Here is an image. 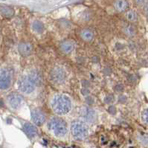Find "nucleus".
<instances>
[{"label":"nucleus","mask_w":148,"mask_h":148,"mask_svg":"<svg viewBox=\"0 0 148 148\" xmlns=\"http://www.w3.org/2000/svg\"><path fill=\"white\" fill-rule=\"evenodd\" d=\"M51 106L53 111L60 115L69 113L71 109V101L66 95H56L51 101Z\"/></svg>","instance_id":"nucleus-1"},{"label":"nucleus","mask_w":148,"mask_h":148,"mask_svg":"<svg viewBox=\"0 0 148 148\" xmlns=\"http://www.w3.org/2000/svg\"><path fill=\"white\" fill-rule=\"evenodd\" d=\"M48 129L57 137H64L67 133V124L59 117H53L48 123Z\"/></svg>","instance_id":"nucleus-2"},{"label":"nucleus","mask_w":148,"mask_h":148,"mask_svg":"<svg viewBox=\"0 0 148 148\" xmlns=\"http://www.w3.org/2000/svg\"><path fill=\"white\" fill-rule=\"evenodd\" d=\"M71 132L75 139L82 141L87 138L89 130L84 122L81 121H75L71 124Z\"/></svg>","instance_id":"nucleus-3"},{"label":"nucleus","mask_w":148,"mask_h":148,"mask_svg":"<svg viewBox=\"0 0 148 148\" xmlns=\"http://www.w3.org/2000/svg\"><path fill=\"white\" fill-rule=\"evenodd\" d=\"M12 71L8 69L0 68V89L5 90L10 88L12 83Z\"/></svg>","instance_id":"nucleus-4"},{"label":"nucleus","mask_w":148,"mask_h":148,"mask_svg":"<svg viewBox=\"0 0 148 148\" xmlns=\"http://www.w3.org/2000/svg\"><path fill=\"white\" fill-rule=\"evenodd\" d=\"M36 86L28 76L22 77L18 81V89L24 94H31L34 91Z\"/></svg>","instance_id":"nucleus-5"},{"label":"nucleus","mask_w":148,"mask_h":148,"mask_svg":"<svg viewBox=\"0 0 148 148\" xmlns=\"http://www.w3.org/2000/svg\"><path fill=\"white\" fill-rule=\"evenodd\" d=\"M67 75L66 71L61 67H56L51 71V79L55 84H60L63 83Z\"/></svg>","instance_id":"nucleus-6"},{"label":"nucleus","mask_w":148,"mask_h":148,"mask_svg":"<svg viewBox=\"0 0 148 148\" xmlns=\"http://www.w3.org/2000/svg\"><path fill=\"white\" fill-rule=\"evenodd\" d=\"M79 114L82 119L89 123H93L94 121H95L96 119H97L95 112L88 106H82L79 110Z\"/></svg>","instance_id":"nucleus-7"},{"label":"nucleus","mask_w":148,"mask_h":148,"mask_svg":"<svg viewBox=\"0 0 148 148\" xmlns=\"http://www.w3.org/2000/svg\"><path fill=\"white\" fill-rule=\"evenodd\" d=\"M8 103L14 110H17L23 103V98L17 93H11L8 96Z\"/></svg>","instance_id":"nucleus-8"},{"label":"nucleus","mask_w":148,"mask_h":148,"mask_svg":"<svg viewBox=\"0 0 148 148\" xmlns=\"http://www.w3.org/2000/svg\"><path fill=\"white\" fill-rule=\"evenodd\" d=\"M32 119L37 126H41L45 121V115L40 109L36 108L32 110Z\"/></svg>","instance_id":"nucleus-9"},{"label":"nucleus","mask_w":148,"mask_h":148,"mask_svg":"<svg viewBox=\"0 0 148 148\" xmlns=\"http://www.w3.org/2000/svg\"><path fill=\"white\" fill-rule=\"evenodd\" d=\"M18 51L23 57H28L33 52V46L29 42H21L18 45Z\"/></svg>","instance_id":"nucleus-10"},{"label":"nucleus","mask_w":148,"mask_h":148,"mask_svg":"<svg viewBox=\"0 0 148 148\" xmlns=\"http://www.w3.org/2000/svg\"><path fill=\"white\" fill-rule=\"evenodd\" d=\"M36 86H40L42 84V77L40 72L37 70H32L27 75Z\"/></svg>","instance_id":"nucleus-11"},{"label":"nucleus","mask_w":148,"mask_h":148,"mask_svg":"<svg viewBox=\"0 0 148 148\" xmlns=\"http://www.w3.org/2000/svg\"><path fill=\"white\" fill-rule=\"evenodd\" d=\"M23 130H24L25 134L30 138H34L37 137V135H38V130H37V127H35L34 124H31V123L24 124Z\"/></svg>","instance_id":"nucleus-12"},{"label":"nucleus","mask_w":148,"mask_h":148,"mask_svg":"<svg viewBox=\"0 0 148 148\" xmlns=\"http://www.w3.org/2000/svg\"><path fill=\"white\" fill-rule=\"evenodd\" d=\"M74 49H75V45H74L73 42L69 41V40H66L60 44V49L66 54L71 52Z\"/></svg>","instance_id":"nucleus-13"},{"label":"nucleus","mask_w":148,"mask_h":148,"mask_svg":"<svg viewBox=\"0 0 148 148\" xmlns=\"http://www.w3.org/2000/svg\"><path fill=\"white\" fill-rule=\"evenodd\" d=\"M115 10L119 12H123L128 8V2L127 0H116L114 3Z\"/></svg>","instance_id":"nucleus-14"},{"label":"nucleus","mask_w":148,"mask_h":148,"mask_svg":"<svg viewBox=\"0 0 148 148\" xmlns=\"http://www.w3.org/2000/svg\"><path fill=\"white\" fill-rule=\"evenodd\" d=\"M0 14L5 17H11L14 16V10L8 6H1L0 7Z\"/></svg>","instance_id":"nucleus-15"},{"label":"nucleus","mask_w":148,"mask_h":148,"mask_svg":"<svg viewBox=\"0 0 148 148\" xmlns=\"http://www.w3.org/2000/svg\"><path fill=\"white\" fill-rule=\"evenodd\" d=\"M80 37L86 42H90L94 38V34L89 29H84L80 32Z\"/></svg>","instance_id":"nucleus-16"},{"label":"nucleus","mask_w":148,"mask_h":148,"mask_svg":"<svg viewBox=\"0 0 148 148\" xmlns=\"http://www.w3.org/2000/svg\"><path fill=\"white\" fill-rule=\"evenodd\" d=\"M32 28H33L34 31L36 32L37 33H42L44 31V25L42 23L38 20L34 22L33 25H32Z\"/></svg>","instance_id":"nucleus-17"},{"label":"nucleus","mask_w":148,"mask_h":148,"mask_svg":"<svg viewBox=\"0 0 148 148\" xmlns=\"http://www.w3.org/2000/svg\"><path fill=\"white\" fill-rule=\"evenodd\" d=\"M124 32L129 37H133L136 34V28L132 25H127L124 28Z\"/></svg>","instance_id":"nucleus-18"},{"label":"nucleus","mask_w":148,"mask_h":148,"mask_svg":"<svg viewBox=\"0 0 148 148\" xmlns=\"http://www.w3.org/2000/svg\"><path fill=\"white\" fill-rule=\"evenodd\" d=\"M126 17L130 22H135L137 19V14L134 11H129L126 14Z\"/></svg>","instance_id":"nucleus-19"},{"label":"nucleus","mask_w":148,"mask_h":148,"mask_svg":"<svg viewBox=\"0 0 148 148\" xmlns=\"http://www.w3.org/2000/svg\"><path fill=\"white\" fill-rule=\"evenodd\" d=\"M141 119H142V121L148 126V109H146L143 111L142 115H141Z\"/></svg>","instance_id":"nucleus-20"},{"label":"nucleus","mask_w":148,"mask_h":148,"mask_svg":"<svg viewBox=\"0 0 148 148\" xmlns=\"http://www.w3.org/2000/svg\"><path fill=\"white\" fill-rule=\"evenodd\" d=\"M147 0H136V3L138 4V5H143V4H145L147 2Z\"/></svg>","instance_id":"nucleus-21"},{"label":"nucleus","mask_w":148,"mask_h":148,"mask_svg":"<svg viewBox=\"0 0 148 148\" xmlns=\"http://www.w3.org/2000/svg\"><path fill=\"white\" fill-rule=\"evenodd\" d=\"M144 11H145V14H146L147 16H148V3L145 4V7H144Z\"/></svg>","instance_id":"nucleus-22"}]
</instances>
